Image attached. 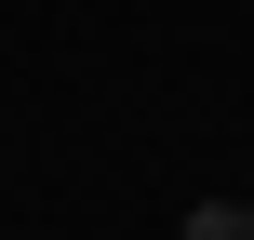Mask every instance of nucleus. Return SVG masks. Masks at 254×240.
<instances>
[{"instance_id":"f257e3e1","label":"nucleus","mask_w":254,"mask_h":240,"mask_svg":"<svg viewBox=\"0 0 254 240\" xmlns=\"http://www.w3.org/2000/svg\"><path fill=\"white\" fill-rule=\"evenodd\" d=\"M188 240H254V214H228V200H214V214H188Z\"/></svg>"}]
</instances>
